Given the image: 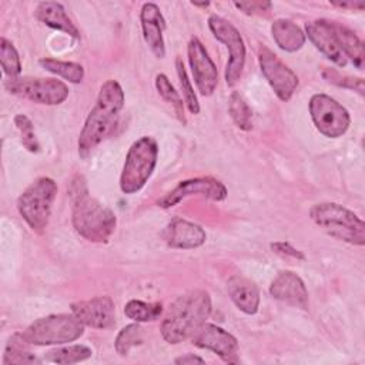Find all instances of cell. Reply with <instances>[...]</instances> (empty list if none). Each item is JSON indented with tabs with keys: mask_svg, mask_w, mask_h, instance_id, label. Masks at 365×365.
I'll return each instance as SVG.
<instances>
[{
	"mask_svg": "<svg viewBox=\"0 0 365 365\" xmlns=\"http://www.w3.org/2000/svg\"><path fill=\"white\" fill-rule=\"evenodd\" d=\"M4 87L10 94L44 106L61 104L68 97L67 84L57 78L17 77L9 78Z\"/></svg>",
	"mask_w": 365,
	"mask_h": 365,
	"instance_id": "9c48e42d",
	"label": "cell"
},
{
	"mask_svg": "<svg viewBox=\"0 0 365 365\" xmlns=\"http://www.w3.org/2000/svg\"><path fill=\"white\" fill-rule=\"evenodd\" d=\"M124 106V91L117 80L100 87L96 104L90 110L78 137V154L86 158L111 131Z\"/></svg>",
	"mask_w": 365,
	"mask_h": 365,
	"instance_id": "3957f363",
	"label": "cell"
},
{
	"mask_svg": "<svg viewBox=\"0 0 365 365\" xmlns=\"http://www.w3.org/2000/svg\"><path fill=\"white\" fill-rule=\"evenodd\" d=\"M331 27L334 30V34L336 37V41L344 53V56L346 57V60L349 58L354 66L356 68H362L364 67V43L361 41V38L348 27L336 23V21H331Z\"/></svg>",
	"mask_w": 365,
	"mask_h": 365,
	"instance_id": "603a6c76",
	"label": "cell"
},
{
	"mask_svg": "<svg viewBox=\"0 0 365 365\" xmlns=\"http://www.w3.org/2000/svg\"><path fill=\"white\" fill-rule=\"evenodd\" d=\"M211 314V298L204 289H191L177 297L168 307L160 331L168 344L192 338Z\"/></svg>",
	"mask_w": 365,
	"mask_h": 365,
	"instance_id": "7a4b0ae2",
	"label": "cell"
},
{
	"mask_svg": "<svg viewBox=\"0 0 365 365\" xmlns=\"http://www.w3.org/2000/svg\"><path fill=\"white\" fill-rule=\"evenodd\" d=\"M228 113L234 124L244 131L252 128V110L238 91H232L228 100Z\"/></svg>",
	"mask_w": 365,
	"mask_h": 365,
	"instance_id": "83f0119b",
	"label": "cell"
},
{
	"mask_svg": "<svg viewBox=\"0 0 365 365\" xmlns=\"http://www.w3.org/2000/svg\"><path fill=\"white\" fill-rule=\"evenodd\" d=\"M192 344L217 354L227 364H238V341L228 331L214 324H204L192 336Z\"/></svg>",
	"mask_w": 365,
	"mask_h": 365,
	"instance_id": "5bb4252c",
	"label": "cell"
},
{
	"mask_svg": "<svg viewBox=\"0 0 365 365\" xmlns=\"http://www.w3.org/2000/svg\"><path fill=\"white\" fill-rule=\"evenodd\" d=\"M311 220L328 235L362 247L365 244L364 221L346 207L338 202H318L309 210Z\"/></svg>",
	"mask_w": 365,
	"mask_h": 365,
	"instance_id": "277c9868",
	"label": "cell"
},
{
	"mask_svg": "<svg viewBox=\"0 0 365 365\" xmlns=\"http://www.w3.org/2000/svg\"><path fill=\"white\" fill-rule=\"evenodd\" d=\"M334 7L338 9H344V10H352V11H361L365 9V3L364 1H352V0H346V1H329Z\"/></svg>",
	"mask_w": 365,
	"mask_h": 365,
	"instance_id": "8d00e7d4",
	"label": "cell"
},
{
	"mask_svg": "<svg viewBox=\"0 0 365 365\" xmlns=\"http://www.w3.org/2000/svg\"><path fill=\"white\" fill-rule=\"evenodd\" d=\"M269 294L272 298L297 308L305 309L308 307V291L294 271H281L269 285Z\"/></svg>",
	"mask_w": 365,
	"mask_h": 365,
	"instance_id": "e0dca14e",
	"label": "cell"
},
{
	"mask_svg": "<svg viewBox=\"0 0 365 365\" xmlns=\"http://www.w3.org/2000/svg\"><path fill=\"white\" fill-rule=\"evenodd\" d=\"M38 64L44 70H47V71H50L56 76H60V77H63L64 80H67L68 83H73V84H78L84 78V68L78 63L43 57V58L38 60Z\"/></svg>",
	"mask_w": 365,
	"mask_h": 365,
	"instance_id": "484cf974",
	"label": "cell"
},
{
	"mask_svg": "<svg viewBox=\"0 0 365 365\" xmlns=\"http://www.w3.org/2000/svg\"><path fill=\"white\" fill-rule=\"evenodd\" d=\"M227 194V187L220 180L212 177H197L180 181L171 191L157 200V205L161 208H171L192 195H202L215 201H222Z\"/></svg>",
	"mask_w": 365,
	"mask_h": 365,
	"instance_id": "7c38bea8",
	"label": "cell"
},
{
	"mask_svg": "<svg viewBox=\"0 0 365 365\" xmlns=\"http://www.w3.org/2000/svg\"><path fill=\"white\" fill-rule=\"evenodd\" d=\"M322 77L332 83L336 84L339 87H345V88H351V90H356L361 96H364V80L362 78H356V77H351V76H342L339 71L332 70V68H325L322 71Z\"/></svg>",
	"mask_w": 365,
	"mask_h": 365,
	"instance_id": "836d02e7",
	"label": "cell"
},
{
	"mask_svg": "<svg viewBox=\"0 0 365 365\" xmlns=\"http://www.w3.org/2000/svg\"><path fill=\"white\" fill-rule=\"evenodd\" d=\"M205 359L198 356V355H194V354H185V355H181L178 358L174 359V364H178V365H187V364H204Z\"/></svg>",
	"mask_w": 365,
	"mask_h": 365,
	"instance_id": "74e56055",
	"label": "cell"
},
{
	"mask_svg": "<svg viewBox=\"0 0 365 365\" xmlns=\"http://www.w3.org/2000/svg\"><path fill=\"white\" fill-rule=\"evenodd\" d=\"M57 195V184L50 177L34 180L17 198L16 207L20 217L37 234L47 228L51 207Z\"/></svg>",
	"mask_w": 365,
	"mask_h": 365,
	"instance_id": "8992f818",
	"label": "cell"
},
{
	"mask_svg": "<svg viewBox=\"0 0 365 365\" xmlns=\"http://www.w3.org/2000/svg\"><path fill=\"white\" fill-rule=\"evenodd\" d=\"M14 125L20 133V140L23 147L30 153H37L40 150V144L37 141L31 120L24 114H17L14 117Z\"/></svg>",
	"mask_w": 365,
	"mask_h": 365,
	"instance_id": "d6a6232c",
	"label": "cell"
},
{
	"mask_svg": "<svg viewBox=\"0 0 365 365\" xmlns=\"http://www.w3.org/2000/svg\"><path fill=\"white\" fill-rule=\"evenodd\" d=\"M272 38L277 46L288 53L298 51L305 44L307 36L294 21L287 19H278L271 24Z\"/></svg>",
	"mask_w": 365,
	"mask_h": 365,
	"instance_id": "7402d4cb",
	"label": "cell"
},
{
	"mask_svg": "<svg viewBox=\"0 0 365 365\" xmlns=\"http://www.w3.org/2000/svg\"><path fill=\"white\" fill-rule=\"evenodd\" d=\"M163 240L171 248L194 250L205 242L207 234L201 225L184 218H173L163 231Z\"/></svg>",
	"mask_w": 365,
	"mask_h": 365,
	"instance_id": "2e32d148",
	"label": "cell"
},
{
	"mask_svg": "<svg viewBox=\"0 0 365 365\" xmlns=\"http://www.w3.org/2000/svg\"><path fill=\"white\" fill-rule=\"evenodd\" d=\"M175 68H177V76H178V80H180L184 103H185V106H187V108L191 114H198L200 113V103H198L197 94L194 91V87H192V84L188 78V74L185 71L184 63L180 57L175 58Z\"/></svg>",
	"mask_w": 365,
	"mask_h": 365,
	"instance_id": "1f68e13d",
	"label": "cell"
},
{
	"mask_svg": "<svg viewBox=\"0 0 365 365\" xmlns=\"http://www.w3.org/2000/svg\"><path fill=\"white\" fill-rule=\"evenodd\" d=\"M187 53L194 83L200 94L211 96L218 84V71L207 48L197 37H194L187 46Z\"/></svg>",
	"mask_w": 365,
	"mask_h": 365,
	"instance_id": "9a60e30c",
	"label": "cell"
},
{
	"mask_svg": "<svg viewBox=\"0 0 365 365\" xmlns=\"http://www.w3.org/2000/svg\"><path fill=\"white\" fill-rule=\"evenodd\" d=\"M271 250L284 257V258H294V259H305V255L297 250L295 247H292L289 242L287 241H277V242H272L271 244Z\"/></svg>",
	"mask_w": 365,
	"mask_h": 365,
	"instance_id": "d590c367",
	"label": "cell"
},
{
	"mask_svg": "<svg viewBox=\"0 0 365 365\" xmlns=\"http://www.w3.org/2000/svg\"><path fill=\"white\" fill-rule=\"evenodd\" d=\"M208 27L212 36L218 41L225 44L228 50V61L225 66L224 77H225V83L230 87H232L241 78L244 66H245L247 50H245L244 38L232 23H230L228 20L217 14H212L208 17Z\"/></svg>",
	"mask_w": 365,
	"mask_h": 365,
	"instance_id": "ba28073f",
	"label": "cell"
},
{
	"mask_svg": "<svg viewBox=\"0 0 365 365\" xmlns=\"http://www.w3.org/2000/svg\"><path fill=\"white\" fill-rule=\"evenodd\" d=\"M227 292L234 305L247 315H254L259 308V289L251 279L232 275L227 281Z\"/></svg>",
	"mask_w": 365,
	"mask_h": 365,
	"instance_id": "ffe728a7",
	"label": "cell"
},
{
	"mask_svg": "<svg viewBox=\"0 0 365 365\" xmlns=\"http://www.w3.org/2000/svg\"><path fill=\"white\" fill-rule=\"evenodd\" d=\"M34 16L38 21L46 24L50 29L63 31L74 38H80V31L73 20L66 13V9L61 3L57 1H41L37 4Z\"/></svg>",
	"mask_w": 365,
	"mask_h": 365,
	"instance_id": "44dd1931",
	"label": "cell"
},
{
	"mask_svg": "<svg viewBox=\"0 0 365 365\" xmlns=\"http://www.w3.org/2000/svg\"><path fill=\"white\" fill-rule=\"evenodd\" d=\"M140 23L143 30V37L153 54L157 58H164L165 44H164V29L165 20L155 3H144L140 11Z\"/></svg>",
	"mask_w": 365,
	"mask_h": 365,
	"instance_id": "ac0fdd59",
	"label": "cell"
},
{
	"mask_svg": "<svg viewBox=\"0 0 365 365\" xmlns=\"http://www.w3.org/2000/svg\"><path fill=\"white\" fill-rule=\"evenodd\" d=\"M70 197L71 222L76 232L90 242H107L115 230V214L90 195L83 177L74 178Z\"/></svg>",
	"mask_w": 365,
	"mask_h": 365,
	"instance_id": "6da1fadb",
	"label": "cell"
},
{
	"mask_svg": "<svg viewBox=\"0 0 365 365\" xmlns=\"http://www.w3.org/2000/svg\"><path fill=\"white\" fill-rule=\"evenodd\" d=\"M191 4H192L194 7H202V9H205V7H208V6H210V1H204V3H197V1H191Z\"/></svg>",
	"mask_w": 365,
	"mask_h": 365,
	"instance_id": "f35d334b",
	"label": "cell"
},
{
	"mask_svg": "<svg viewBox=\"0 0 365 365\" xmlns=\"http://www.w3.org/2000/svg\"><path fill=\"white\" fill-rule=\"evenodd\" d=\"M309 114L315 128L328 138H338L351 124L348 110L328 94L318 93L309 100Z\"/></svg>",
	"mask_w": 365,
	"mask_h": 365,
	"instance_id": "30bf717a",
	"label": "cell"
},
{
	"mask_svg": "<svg viewBox=\"0 0 365 365\" xmlns=\"http://www.w3.org/2000/svg\"><path fill=\"white\" fill-rule=\"evenodd\" d=\"M71 314L84 325L94 329H108L115 324V305L108 295H100L70 305Z\"/></svg>",
	"mask_w": 365,
	"mask_h": 365,
	"instance_id": "4fadbf2b",
	"label": "cell"
},
{
	"mask_svg": "<svg viewBox=\"0 0 365 365\" xmlns=\"http://www.w3.org/2000/svg\"><path fill=\"white\" fill-rule=\"evenodd\" d=\"M305 36L312 41V44L325 54L332 63L339 67L346 66V57L344 56L334 30L331 27V21L328 20H314L305 24Z\"/></svg>",
	"mask_w": 365,
	"mask_h": 365,
	"instance_id": "d6986e66",
	"label": "cell"
},
{
	"mask_svg": "<svg viewBox=\"0 0 365 365\" xmlns=\"http://www.w3.org/2000/svg\"><path fill=\"white\" fill-rule=\"evenodd\" d=\"M29 342L21 336L20 332L11 335L6 344L3 352V365L11 364H38L40 359L29 351Z\"/></svg>",
	"mask_w": 365,
	"mask_h": 365,
	"instance_id": "cb8c5ba5",
	"label": "cell"
},
{
	"mask_svg": "<svg viewBox=\"0 0 365 365\" xmlns=\"http://www.w3.org/2000/svg\"><path fill=\"white\" fill-rule=\"evenodd\" d=\"M91 355H93V349L90 346L83 344H74V345H67L61 348H54L46 352L44 359L54 364L70 365V364L83 362L88 359Z\"/></svg>",
	"mask_w": 365,
	"mask_h": 365,
	"instance_id": "d4e9b609",
	"label": "cell"
},
{
	"mask_svg": "<svg viewBox=\"0 0 365 365\" xmlns=\"http://www.w3.org/2000/svg\"><path fill=\"white\" fill-rule=\"evenodd\" d=\"M124 314L134 322H150L161 317L163 305L160 302H144L140 299H130L124 307Z\"/></svg>",
	"mask_w": 365,
	"mask_h": 365,
	"instance_id": "4316f807",
	"label": "cell"
},
{
	"mask_svg": "<svg viewBox=\"0 0 365 365\" xmlns=\"http://www.w3.org/2000/svg\"><path fill=\"white\" fill-rule=\"evenodd\" d=\"M144 341V329L140 327V322L125 325L120 329L115 336L114 348L118 355L125 356L131 351V348L141 345Z\"/></svg>",
	"mask_w": 365,
	"mask_h": 365,
	"instance_id": "f546056e",
	"label": "cell"
},
{
	"mask_svg": "<svg viewBox=\"0 0 365 365\" xmlns=\"http://www.w3.org/2000/svg\"><path fill=\"white\" fill-rule=\"evenodd\" d=\"M158 158L155 138L143 135L135 140L127 151L120 175V190L124 194L138 192L150 180Z\"/></svg>",
	"mask_w": 365,
	"mask_h": 365,
	"instance_id": "5b68a950",
	"label": "cell"
},
{
	"mask_svg": "<svg viewBox=\"0 0 365 365\" xmlns=\"http://www.w3.org/2000/svg\"><path fill=\"white\" fill-rule=\"evenodd\" d=\"M20 334L30 345H60L78 339L84 325L73 314H53L36 319Z\"/></svg>",
	"mask_w": 365,
	"mask_h": 365,
	"instance_id": "52a82bcc",
	"label": "cell"
},
{
	"mask_svg": "<svg viewBox=\"0 0 365 365\" xmlns=\"http://www.w3.org/2000/svg\"><path fill=\"white\" fill-rule=\"evenodd\" d=\"M238 10L244 11L245 14H262V13H268L272 9V3L271 1H265V0H257V1H234L232 3Z\"/></svg>",
	"mask_w": 365,
	"mask_h": 365,
	"instance_id": "e575fe53",
	"label": "cell"
},
{
	"mask_svg": "<svg viewBox=\"0 0 365 365\" xmlns=\"http://www.w3.org/2000/svg\"><path fill=\"white\" fill-rule=\"evenodd\" d=\"M155 88L158 91V94L161 96V98L173 107V110H174L175 115L178 117V120L182 124H185L182 98L178 94V91L174 88V86L171 84V81L168 80V77L165 74H157L155 76Z\"/></svg>",
	"mask_w": 365,
	"mask_h": 365,
	"instance_id": "f1b7e54d",
	"label": "cell"
},
{
	"mask_svg": "<svg viewBox=\"0 0 365 365\" xmlns=\"http://www.w3.org/2000/svg\"><path fill=\"white\" fill-rule=\"evenodd\" d=\"M0 63L3 73L9 78H17L21 73V61L19 51L16 50L14 44L9 41L6 37L0 38Z\"/></svg>",
	"mask_w": 365,
	"mask_h": 365,
	"instance_id": "4dcf8cb0",
	"label": "cell"
},
{
	"mask_svg": "<svg viewBox=\"0 0 365 365\" xmlns=\"http://www.w3.org/2000/svg\"><path fill=\"white\" fill-rule=\"evenodd\" d=\"M258 63L275 96L281 101H288L298 87V76L265 46L258 48Z\"/></svg>",
	"mask_w": 365,
	"mask_h": 365,
	"instance_id": "8fae6325",
	"label": "cell"
}]
</instances>
